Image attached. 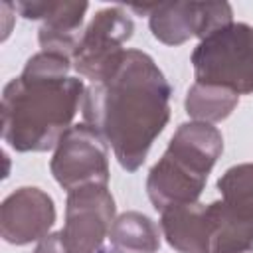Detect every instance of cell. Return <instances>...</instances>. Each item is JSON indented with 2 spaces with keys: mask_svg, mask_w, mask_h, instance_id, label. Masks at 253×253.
<instances>
[{
  "mask_svg": "<svg viewBox=\"0 0 253 253\" xmlns=\"http://www.w3.org/2000/svg\"><path fill=\"white\" fill-rule=\"evenodd\" d=\"M55 221L53 200L40 188H20L10 194L0 210L4 241L28 245L43 239Z\"/></svg>",
  "mask_w": 253,
  "mask_h": 253,
  "instance_id": "cell-9",
  "label": "cell"
},
{
  "mask_svg": "<svg viewBox=\"0 0 253 253\" xmlns=\"http://www.w3.org/2000/svg\"><path fill=\"white\" fill-rule=\"evenodd\" d=\"M221 202L227 206L253 215V164H239L229 168L219 180Z\"/></svg>",
  "mask_w": 253,
  "mask_h": 253,
  "instance_id": "cell-15",
  "label": "cell"
},
{
  "mask_svg": "<svg viewBox=\"0 0 253 253\" xmlns=\"http://www.w3.org/2000/svg\"><path fill=\"white\" fill-rule=\"evenodd\" d=\"M136 12H150L152 36L168 45H180L198 36L206 38L231 24L233 12L227 2H172L152 6H132Z\"/></svg>",
  "mask_w": 253,
  "mask_h": 253,
  "instance_id": "cell-7",
  "label": "cell"
},
{
  "mask_svg": "<svg viewBox=\"0 0 253 253\" xmlns=\"http://www.w3.org/2000/svg\"><path fill=\"white\" fill-rule=\"evenodd\" d=\"M221 150L223 138L213 125L200 121L180 125L166 152L148 174L146 192L152 206L164 211L198 202Z\"/></svg>",
  "mask_w": 253,
  "mask_h": 253,
  "instance_id": "cell-3",
  "label": "cell"
},
{
  "mask_svg": "<svg viewBox=\"0 0 253 253\" xmlns=\"http://www.w3.org/2000/svg\"><path fill=\"white\" fill-rule=\"evenodd\" d=\"M160 233L156 223L140 211L121 213L109 231L111 253H156Z\"/></svg>",
  "mask_w": 253,
  "mask_h": 253,
  "instance_id": "cell-13",
  "label": "cell"
},
{
  "mask_svg": "<svg viewBox=\"0 0 253 253\" xmlns=\"http://www.w3.org/2000/svg\"><path fill=\"white\" fill-rule=\"evenodd\" d=\"M87 2H18V10L26 18L43 20L40 28V45L43 51L59 53L73 59V53L81 42L83 14L87 12Z\"/></svg>",
  "mask_w": 253,
  "mask_h": 253,
  "instance_id": "cell-10",
  "label": "cell"
},
{
  "mask_svg": "<svg viewBox=\"0 0 253 253\" xmlns=\"http://www.w3.org/2000/svg\"><path fill=\"white\" fill-rule=\"evenodd\" d=\"M160 227L170 243L180 253H211L213 219L210 204H182L160 211Z\"/></svg>",
  "mask_w": 253,
  "mask_h": 253,
  "instance_id": "cell-11",
  "label": "cell"
},
{
  "mask_svg": "<svg viewBox=\"0 0 253 253\" xmlns=\"http://www.w3.org/2000/svg\"><path fill=\"white\" fill-rule=\"evenodd\" d=\"M170 93L148 53L125 49L111 71L85 89L83 121L113 148L119 164L134 172L170 119Z\"/></svg>",
  "mask_w": 253,
  "mask_h": 253,
  "instance_id": "cell-1",
  "label": "cell"
},
{
  "mask_svg": "<svg viewBox=\"0 0 253 253\" xmlns=\"http://www.w3.org/2000/svg\"><path fill=\"white\" fill-rule=\"evenodd\" d=\"M239 95L219 87V85H208V83H194L186 97V113L200 123H217L231 115V111L237 107Z\"/></svg>",
  "mask_w": 253,
  "mask_h": 253,
  "instance_id": "cell-14",
  "label": "cell"
},
{
  "mask_svg": "<svg viewBox=\"0 0 253 253\" xmlns=\"http://www.w3.org/2000/svg\"><path fill=\"white\" fill-rule=\"evenodd\" d=\"M49 166L57 184L67 192L89 186H107V142L89 125H73L59 138Z\"/></svg>",
  "mask_w": 253,
  "mask_h": 253,
  "instance_id": "cell-5",
  "label": "cell"
},
{
  "mask_svg": "<svg viewBox=\"0 0 253 253\" xmlns=\"http://www.w3.org/2000/svg\"><path fill=\"white\" fill-rule=\"evenodd\" d=\"M115 223V200L107 186L67 192L61 237L71 253H101Z\"/></svg>",
  "mask_w": 253,
  "mask_h": 253,
  "instance_id": "cell-6",
  "label": "cell"
},
{
  "mask_svg": "<svg viewBox=\"0 0 253 253\" xmlns=\"http://www.w3.org/2000/svg\"><path fill=\"white\" fill-rule=\"evenodd\" d=\"M34 253H71V251L65 245L61 231H57V233H47L43 239H40Z\"/></svg>",
  "mask_w": 253,
  "mask_h": 253,
  "instance_id": "cell-16",
  "label": "cell"
},
{
  "mask_svg": "<svg viewBox=\"0 0 253 253\" xmlns=\"http://www.w3.org/2000/svg\"><path fill=\"white\" fill-rule=\"evenodd\" d=\"M213 219L211 253H251L253 249V215H247L225 202L210 204Z\"/></svg>",
  "mask_w": 253,
  "mask_h": 253,
  "instance_id": "cell-12",
  "label": "cell"
},
{
  "mask_svg": "<svg viewBox=\"0 0 253 253\" xmlns=\"http://www.w3.org/2000/svg\"><path fill=\"white\" fill-rule=\"evenodd\" d=\"M83 95L85 87L77 77H43L22 71L2 91V138L20 152L57 146Z\"/></svg>",
  "mask_w": 253,
  "mask_h": 253,
  "instance_id": "cell-2",
  "label": "cell"
},
{
  "mask_svg": "<svg viewBox=\"0 0 253 253\" xmlns=\"http://www.w3.org/2000/svg\"><path fill=\"white\" fill-rule=\"evenodd\" d=\"M196 83L253 93V28L229 24L206 36L192 53Z\"/></svg>",
  "mask_w": 253,
  "mask_h": 253,
  "instance_id": "cell-4",
  "label": "cell"
},
{
  "mask_svg": "<svg viewBox=\"0 0 253 253\" xmlns=\"http://www.w3.org/2000/svg\"><path fill=\"white\" fill-rule=\"evenodd\" d=\"M132 20L121 6H111L91 20L73 53V67L79 75L101 81L123 55V43L132 36Z\"/></svg>",
  "mask_w": 253,
  "mask_h": 253,
  "instance_id": "cell-8",
  "label": "cell"
}]
</instances>
